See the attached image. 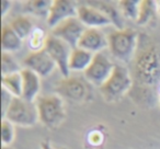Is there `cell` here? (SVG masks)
Segmentation results:
<instances>
[{"mask_svg":"<svg viewBox=\"0 0 160 149\" xmlns=\"http://www.w3.org/2000/svg\"><path fill=\"white\" fill-rule=\"evenodd\" d=\"M134 76L140 85L153 87L160 82V48L156 44H147L136 55Z\"/></svg>","mask_w":160,"mask_h":149,"instance_id":"6da1fadb","label":"cell"},{"mask_svg":"<svg viewBox=\"0 0 160 149\" xmlns=\"http://www.w3.org/2000/svg\"><path fill=\"white\" fill-rule=\"evenodd\" d=\"M138 33L134 29L118 30L109 34L108 42L111 54L123 62H129L133 59L137 46Z\"/></svg>","mask_w":160,"mask_h":149,"instance_id":"7a4b0ae2","label":"cell"},{"mask_svg":"<svg viewBox=\"0 0 160 149\" xmlns=\"http://www.w3.org/2000/svg\"><path fill=\"white\" fill-rule=\"evenodd\" d=\"M38 120L48 128H57L65 120L64 100L58 94L41 97L36 100Z\"/></svg>","mask_w":160,"mask_h":149,"instance_id":"3957f363","label":"cell"},{"mask_svg":"<svg viewBox=\"0 0 160 149\" xmlns=\"http://www.w3.org/2000/svg\"><path fill=\"white\" fill-rule=\"evenodd\" d=\"M132 85L133 80L128 69L125 66L115 65L112 75L100 88V91L108 102H112L124 96L132 88Z\"/></svg>","mask_w":160,"mask_h":149,"instance_id":"277c9868","label":"cell"},{"mask_svg":"<svg viewBox=\"0 0 160 149\" xmlns=\"http://www.w3.org/2000/svg\"><path fill=\"white\" fill-rule=\"evenodd\" d=\"M2 120H7L14 125L31 127L38 121L36 104L14 97Z\"/></svg>","mask_w":160,"mask_h":149,"instance_id":"5b68a950","label":"cell"},{"mask_svg":"<svg viewBox=\"0 0 160 149\" xmlns=\"http://www.w3.org/2000/svg\"><path fill=\"white\" fill-rule=\"evenodd\" d=\"M45 51L48 53L52 59L55 62L56 66L59 68L64 78L70 77V69H69V59L71 55V48L67 43L59 38L55 37L54 35L46 36L44 45Z\"/></svg>","mask_w":160,"mask_h":149,"instance_id":"8992f818","label":"cell"},{"mask_svg":"<svg viewBox=\"0 0 160 149\" xmlns=\"http://www.w3.org/2000/svg\"><path fill=\"white\" fill-rule=\"evenodd\" d=\"M55 90L59 97L77 103L87 100L90 92L87 82L77 77H68L57 81Z\"/></svg>","mask_w":160,"mask_h":149,"instance_id":"52a82bcc","label":"cell"},{"mask_svg":"<svg viewBox=\"0 0 160 149\" xmlns=\"http://www.w3.org/2000/svg\"><path fill=\"white\" fill-rule=\"evenodd\" d=\"M115 65L101 52L94 54L92 62L85 71V77L90 83L101 88L110 78Z\"/></svg>","mask_w":160,"mask_h":149,"instance_id":"ba28073f","label":"cell"},{"mask_svg":"<svg viewBox=\"0 0 160 149\" xmlns=\"http://www.w3.org/2000/svg\"><path fill=\"white\" fill-rule=\"evenodd\" d=\"M86 30L87 27L81 23L79 19L71 18L54 27L52 31V35L64 41L73 49L78 47L80 38L83 35Z\"/></svg>","mask_w":160,"mask_h":149,"instance_id":"9c48e42d","label":"cell"},{"mask_svg":"<svg viewBox=\"0 0 160 149\" xmlns=\"http://www.w3.org/2000/svg\"><path fill=\"white\" fill-rule=\"evenodd\" d=\"M25 68L31 69L40 77H48L54 71L56 64L48 55L45 48L31 52L23 60Z\"/></svg>","mask_w":160,"mask_h":149,"instance_id":"30bf717a","label":"cell"},{"mask_svg":"<svg viewBox=\"0 0 160 149\" xmlns=\"http://www.w3.org/2000/svg\"><path fill=\"white\" fill-rule=\"evenodd\" d=\"M71 18H78V8L76 2L70 0H55L53 1L47 18V25L54 29Z\"/></svg>","mask_w":160,"mask_h":149,"instance_id":"8fae6325","label":"cell"},{"mask_svg":"<svg viewBox=\"0 0 160 149\" xmlns=\"http://www.w3.org/2000/svg\"><path fill=\"white\" fill-rule=\"evenodd\" d=\"M78 19L87 29H98L112 23L103 12L90 5H82L78 7Z\"/></svg>","mask_w":160,"mask_h":149,"instance_id":"7c38bea8","label":"cell"},{"mask_svg":"<svg viewBox=\"0 0 160 149\" xmlns=\"http://www.w3.org/2000/svg\"><path fill=\"white\" fill-rule=\"evenodd\" d=\"M108 46V37L99 29H87L78 44L79 48L86 49L92 54L101 53Z\"/></svg>","mask_w":160,"mask_h":149,"instance_id":"4fadbf2b","label":"cell"},{"mask_svg":"<svg viewBox=\"0 0 160 149\" xmlns=\"http://www.w3.org/2000/svg\"><path fill=\"white\" fill-rule=\"evenodd\" d=\"M23 80V93L22 99L28 102L34 103V100L38 97L41 90V81L40 76L31 69L23 68L21 71Z\"/></svg>","mask_w":160,"mask_h":149,"instance_id":"5bb4252c","label":"cell"},{"mask_svg":"<svg viewBox=\"0 0 160 149\" xmlns=\"http://www.w3.org/2000/svg\"><path fill=\"white\" fill-rule=\"evenodd\" d=\"M94 54L82 48H73L69 59V69L75 71H86L92 62Z\"/></svg>","mask_w":160,"mask_h":149,"instance_id":"9a60e30c","label":"cell"},{"mask_svg":"<svg viewBox=\"0 0 160 149\" xmlns=\"http://www.w3.org/2000/svg\"><path fill=\"white\" fill-rule=\"evenodd\" d=\"M22 40L10 25H5L1 31V48L5 53H12L21 49Z\"/></svg>","mask_w":160,"mask_h":149,"instance_id":"2e32d148","label":"cell"},{"mask_svg":"<svg viewBox=\"0 0 160 149\" xmlns=\"http://www.w3.org/2000/svg\"><path fill=\"white\" fill-rule=\"evenodd\" d=\"M2 88H5L8 92L16 98H22L23 93V80L21 72L12 73L9 76L1 77Z\"/></svg>","mask_w":160,"mask_h":149,"instance_id":"e0dca14e","label":"cell"},{"mask_svg":"<svg viewBox=\"0 0 160 149\" xmlns=\"http://www.w3.org/2000/svg\"><path fill=\"white\" fill-rule=\"evenodd\" d=\"M53 1L48 0H31L25 1L23 5V10L27 13H31L36 17H47L48 18Z\"/></svg>","mask_w":160,"mask_h":149,"instance_id":"ac0fdd59","label":"cell"},{"mask_svg":"<svg viewBox=\"0 0 160 149\" xmlns=\"http://www.w3.org/2000/svg\"><path fill=\"white\" fill-rule=\"evenodd\" d=\"M90 3H93V5H90V6H92V7H94L96 9L103 12V13L111 20V22L118 27V30H124V25H123L121 13L113 7V6L109 5V3H107V2H102V1H90Z\"/></svg>","mask_w":160,"mask_h":149,"instance_id":"d6986e66","label":"cell"},{"mask_svg":"<svg viewBox=\"0 0 160 149\" xmlns=\"http://www.w3.org/2000/svg\"><path fill=\"white\" fill-rule=\"evenodd\" d=\"M159 11L156 1L152 0H142L139 8V16L136 21L138 25H145L149 23L156 17L157 12Z\"/></svg>","mask_w":160,"mask_h":149,"instance_id":"ffe728a7","label":"cell"},{"mask_svg":"<svg viewBox=\"0 0 160 149\" xmlns=\"http://www.w3.org/2000/svg\"><path fill=\"white\" fill-rule=\"evenodd\" d=\"M10 27H12V30L18 34L19 37L22 41L24 40V38L30 37V35H31L34 30L33 23L31 22V20H30L28 17H24V16H20V17H18V18L13 19V20L11 21Z\"/></svg>","mask_w":160,"mask_h":149,"instance_id":"44dd1931","label":"cell"},{"mask_svg":"<svg viewBox=\"0 0 160 149\" xmlns=\"http://www.w3.org/2000/svg\"><path fill=\"white\" fill-rule=\"evenodd\" d=\"M142 1L140 0H121L118 1V7L123 17L131 19L136 22L139 16V8Z\"/></svg>","mask_w":160,"mask_h":149,"instance_id":"7402d4cb","label":"cell"},{"mask_svg":"<svg viewBox=\"0 0 160 149\" xmlns=\"http://www.w3.org/2000/svg\"><path fill=\"white\" fill-rule=\"evenodd\" d=\"M22 69L23 68L12 57L11 54L2 52V55H1V75L2 76L1 77L9 76V75H12V73L21 72Z\"/></svg>","mask_w":160,"mask_h":149,"instance_id":"603a6c76","label":"cell"},{"mask_svg":"<svg viewBox=\"0 0 160 149\" xmlns=\"http://www.w3.org/2000/svg\"><path fill=\"white\" fill-rule=\"evenodd\" d=\"M29 38H30L29 45H30V47L33 49V52L40 51V49L44 48L46 37H44V32H43V30L34 29Z\"/></svg>","mask_w":160,"mask_h":149,"instance_id":"cb8c5ba5","label":"cell"},{"mask_svg":"<svg viewBox=\"0 0 160 149\" xmlns=\"http://www.w3.org/2000/svg\"><path fill=\"white\" fill-rule=\"evenodd\" d=\"M14 139V128L13 124L7 120H2L1 122V140L2 146H9Z\"/></svg>","mask_w":160,"mask_h":149,"instance_id":"d4e9b609","label":"cell"},{"mask_svg":"<svg viewBox=\"0 0 160 149\" xmlns=\"http://www.w3.org/2000/svg\"><path fill=\"white\" fill-rule=\"evenodd\" d=\"M1 98H2V118L5 117L6 112H7L9 105L11 104L12 100L14 97L12 96L10 92H8L5 88H2V93H1Z\"/></svg>","mask_w":160,"mask_h":149,"instance_id":"484cf974","label":"cell"},{"mask_svg":"<svg viewBox=\"0 0 160 149\" xmlns=\"http://www.w3.org/2000/svg\"><path fill=\"white\" fill-rule=\"evenodd\" d=\"M11 1H8V0H2L1 1V14H2V17L6 16V13L8 12V10L11 8Z\"/></svg>","mask_w":160,"mask_h":149,"instance_id":"4316f807","label":"cell"},{"mask_svg":"<svg viewBox=\"0 0 160 149\" xmlns=\"http://www.w3.org/2000/svg\"><path fill=\"white\" fill-rule=\"evenodd\" d=\"M41 149H55V148L52 146L49 140H43V142H41Z\"/></svg>","mask_w":160,"mask_h":149,"instance_id":"83f0119b","label":"cell"},{"mask_svg":"<svg viewBox=\"0 0 160 149\" xmlns=\"http://www.w3.org/2000/svg\"><path fill=\"white\" fill-rule=\"evenodd\" d=\"M1 149H13V148H11L10 146H2V148Z\"/></svg>","mask_w":160,"mask_h":149,"instance_id":"f1b7e54d","label":"cell"},{"mask_svg":"<svg viewBox=\"0 0 160 149\" xmlns=\"http://www.w3.org/2000/svg\"><path fill=\"white\" fill-rule=\"evenodd\" d=\"M159 102H160V99H159Z\"/></svg>","mask_w":160,"mask_h":149,"instance_id":"f546056e","label":"cell"},{"mask_svg":"<svg viewBox=\"0 0 160 149\" xmlns=\"http://www.w3.org/2000/svg\"><path fill=\"white\" fill-rule=\"evenodd\" d=\"M159 11H160V8H159Z\"/></svg>","mask_w":160,"mask_h":149,"instance_id":"4dcf8cb0","label":"cell"}]
</instances>
